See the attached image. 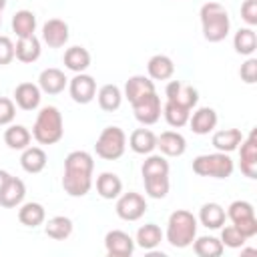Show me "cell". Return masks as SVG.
<instances>
[{
	"label": "cell",
	"mask_w": 257,
	"mask_h": 257,
	"mask_svg": "<svg viewBox=\"0 0 257 257\" xmlns=\"http://www.w3.org/2000/svg\"><path fill=\"white\" fill-rule=\"evenodd\" d=\"M44 219H46V211H44V207H42L40 203L30 201V203H24V205L18 209V221H20L24 227H32V229H34V227L42 225Z\"/></svg>",
	"instance_id": "30"
},
{
	"label": "cell",
	"mask_w": 257,
	"mask_h": 257,
	"mask_svg": "<svg viewBox=\"0 0 257 257\" xmlns=\"http://www.w3.org/2000/svg\"><path fill=\"white\" fill-rule=\"evenodd\" d=\"M161 241H163V231H161L159 225H155V223H147V225L139 227L135 243H137L141 249H145V251H153L155 247L161 245Z\"/></svg>",
	"instance_id": "28"
},
{
	"label": "cell",
	"mask_w": 257,
	"mask_h": 257,
	"mask_svg": "<svg viewBox=\"0 0 257 257\" xmlns=\"http://www.w3.org/2000/svg\"><path fill=\"white\" fill-rule=\"evenodd\" d=\"M165 94H167V100L169 102H175V104H181L189 110H193V106L197 104L199 100V92L197 88H193L191 84H185L181 80H171L165 88Z\"/></svg>",
	"instance_id": "11"
},
{
	"label": "cell",
	"mask_w": 257,
	"mask_h": 257,
	"mask_svg": "<svg viewBox=\"0 0 257 257\" xmlns=\"http://www.w3.org/2000/svg\"><path fill=\"white\" fill-rule=\"evenodd\" d=\"M94 161L86 151H72L64 159L62 189L70 197H84L92 187Z\"/></svg>",
	"instance_id": "1"
},
{
	"label": "cell",
	"mask_w": 257,
	"mask_h": 257,
	"mask_svg": "<svg viewBox=\"0 0 257 257\" xmlns=\"http://www.w3.org/2000/svg\"><path fill=\"white\" fill-rule=\"evenodd\" d=\"M157 149L165 157H181L187 151V141L177 131H165L157 137Z\"/></svg>",
	"instance_id": "15"
},
{
	"label": "cell",
	"mask_w": 257,
	"mask_h": 257,
	"mask_svg": "<svg viewBox=\"0 0 257 257\" xmlns=\"http://www.w3.org/2000/svg\"><path fill=\"white\" fill-rule=\"evenodd\" d=\"M239 76H241L243 82L255 84V82H257V60H255V58H247V60L241 64Z\"/></svg>",
	"instance_id": "42"
},
{
	"label": "cell",
	"mask_w": 257,
	"mask_h": 257,
	"mask_svg": "<svg viewBox=\"0 0 257 257\" xmlns=\"http://www.w3.org/2000/svg\"><path fill=\"white\" fill-rule=\"evenodd\" d=\"M151 92H155V82H153L149 76H143V74L131 76V78L126 80V84H124V96L128 98L131 104L137 102L139 98L151 94Z\"/></svg>",
	"instance_id": "19"
},
{
	"label": "cell",
	"mask_w": 257,
	"mask_h": 257,
	"mask_svg": "<svg viewBox=\"0 0 257 257\" xmlns=\"http://www.w3.org/2000/svg\"><path fill=\"white\" fill-rule=\"evenodd\" d=\"M96 98H98V106H100L102 110L112 112V110H116V108L120 106V102H122V92H120V88H118L116 84H104V86L98 88Z\"/></svg>",
	"instance_id": "34"
},
{
	"label": "cell",
	"mask_w": 257,
	"mask_h": 257,
	"mask_svg": "<svg viewBox=\"0 0 257 257\" xmlns=\"http://www.w3.org/2000/svg\"><path fill=\"white\" fill-rule=\"evenodd\" d=\"M245 237L241 235V231L235 227V225H229V227H223L221 231V243L223 247H231V249H239L245 245Z\"/></svg>",
	"instance_id": "40"
},
{
	"label": "cell",
	"mask_w": 257,
	"mask_h": 257,
	"mask_svg": "<svg viewBox=\"0 0 257 257\" xmlns=\"http://www.w3.org/2000/svg\"><path fill=\"white\" fill-rule=\"evenodd\" d=\"M116 215L122 219V221H139L145 213H147V201L141 193H135V191H128L124 195H118L116 197Z\"/></svg>",
	"instance_id": "7"
},
{
	"label": "cell",
	"mask_w": 257,
	"mask_h": 257,
	"mask_svg": "<svg viewBox=\"0 0 257 257\" xmlns=\"http://www.w3.org/2000/svg\"><path fill=\"white\" fill-rule=\"evenodd\" d=\"M68 24L60 18H50L42 26V40L50 48H60L68 42Z\"/></svg>",
	"instance_id": "13"
},
{
	"label": "cell",
	"mask_w": 257,
	"mask_h": 257,
	"mask_svg": "<svg viewBox=\"0 0 257 257\" xmlns=\"http://www.w3.org/2000/svg\"><path fill=\"white\" fill-rule=\"evenodd\" d=\"M163 114H165V120L173 126V128H181L189 122V116H191V110L181 106V104H175V102H169L163 106Z\"/></svg>",
	"instance_id": "36"
},
{
	"label": "cell",
	"mask_w": 257,
	"mask_h": 257,
	"mask_svg": "<svg viewBox=\"0 0 257 257\" xmlns=\"http://www.w3.org/2000/svg\"><path fill=\"white\" fill-rule=\"evenodd\" d=\"M143 177H155V175H169V161L163 155H149L141 167Z\"/></svg>",
	"instance_id": "38"
},
{
	"label": "cell",
	"mask_w": 257,
	"mask_h": 257,
	"mask_svg": "<svg viewBox=\"0 0 257 257\" xmlns=\"http://www.w3.org/2000/svg\"><path fill=\"white\" fill-rule=\"evenodd\" d=\"M68 78L64 76V72L60 68H44L38 76V86L42 92L46 94H58L64 90Z\"/></svg>",
	"instance_id": "18"
},
{
	"label": "cell",
	"mask_w": 257,
	"mask_h": 257,
	"mask_svg": "<svg viewBox=\"0 0 257 257\" xmlns=\"http://www.w3.org/2000/svg\"><path fill=\"white\" fill-rule=\"evenodd\" d=\"M133 112H135V118L149 126V124H155L159 118H161V98L157 92H151L143 98H139L137 102H133Z\"/></svg>",
	"instance_id": "8"
},
{
	"label": "cell",
	"mask_w": 257,
	"mask_h": 257,
	"mask_svg": "<svg viewBox=\"0 0 257 257\" xmlns=\"http://www.w3.org/2000/svg\"><path fill=\"white\" fill-rule=\"evenodd\" d=\"M6 8V0H0V12Z\"/></svg>",
	"instance_id": "46"
},
{
	"label": "cell",
	"mask_w": 257,
	"mask_h": 257,
	"mask_svg": "<svg viewBox=\"0 0 257 257\" xmlns=\"http://www.w3.org/2000/svg\"><path fill=\"white\" fill-rule=\"evenodd\" d=\"M104 247L110 257H131L135 251V239L120 229H112L104 235Z\"/></svg>",
	"instance_id": "12"
},
{
	"label": "cell",
	"mask_w": 257,
	"mask_h": 257,
	"mask_svg": "<svg viewBox=\"0 0 257 257\" xmlns=\"http://www.w3.org/2000/svg\"><path fill=\"white\" fill-rule=\"evenodd\" d=\"M24 197H26V185H24V181L10 175L8 183L0 191V205L6 207V209H12V207H18L24 201Z\"/></svg>",
	"instance_id": "16"
},
{
	"label": "cell",
	"mask_w": 257,
	"mask_h": 257,
	"mask_svg": "<svg viewBox=\"0 0 257 257\" xmlns=\"http://www.w3.org/2000/svg\"><path fill=\"white\" fill-rule=\"evenodd\" d=\"M199 16H201L203 36L207 42H221L227 38L231 30V20L225 6H221L219 2H205L201 6Z\"/></svg>",
	"instance_id": "2"
},
{
	"label": "cell",
	"mask_w": 257,
	"mask_h": 257,
	"mask_svg": "<svg viewBox=\"0 0 257 257\" xmlns=\"http://www.w3.org/2000/svg\"><path fill=\"white\" fill-rule=\"evenodd\" d=\"M30 139L32 133L22 124H10L4 131V143L12 151H24L26 147H30Z\"/></svg>",
	"instance_id": "27"
},
{
	"label": "cell",
	"mask_w": 257,
	"mask_h": 257,
	"mask_svg": "<svg viewBox=\"0 0 257 257\" xmlns=\"http://www.w3.org/2000/svg\"><path fill=\"white\" fill-rule=\"evenodd\" d=\"M243 141V133L239 128H223V131H217L213 133V147L221 153H233L235 149H239Z\"/></svg>",
	"instance_id": "23"
},
{
	"label": "cell",
	"mask_w": 257,
	"mask_h": 257,
	"mask_svg": "<svg viewBox=\"0 0 257 257\" xmlns=\"http://www.w3.org/2000/svg\"><path fill=\"white\" fill-rule=\"evenodd\" d=\"M126 149V135L120 126H106L96 139L94 151L104 161H116L124 155Z\"/></svg>",
	"instance_id": "6"
},
{
	"label": "cell",
	"mask_w": 257,
	"mask_h": 257,
	"mask_svg": "<svg viewBox=\"0 0 257 257\" xmlns=\"http://www.w3.org/2000/svg\"><path fill=\"white\" fill-rule=\"evenodd\" d=\"M128 147L137 155H151L157 149V135L149 128H135L128 137Z\"/></svg>",
	"instance_id": "20"
},
{
	"label": "cell",
	"mask_w": 257,
	"mask_h": 257,
	"mask_svg": "<svg viewBox=\"0 0 257 257\" xmlns=\"http://www.w3.org/2000/svg\"><path fill=\"white\" fill-rule=\"evenodd\" d=\"M8 179H10V173H6V171L0 169V191L4 189V185L8 183Z\"/></svg>",
	"instance_id": "45"
},
{
	"label": "cell",
	"mask_w": 257,
	"mask_h": 257,
	"mask_svg": "<svg viewBox=\"0 0 257 257\" xmlns=\"http://www.w3.org/2000/svg\"><path fill=\"white\" fill-rule=\"evenodd\" d=\"M46 153L40 149V147H26L22 151V157H20V165L26 173L30 175H36L40 171H44L46 167Z\"/></svg>",
	"instance_id": "24"
},
{
	"label": "cell",
	"mask_w": 257,
	"mask_h": 257,
	"mask_svg": "<svg viewBox=\"0 0 257 257\" xmlns=\"http://www.w3.org/2000/svg\"><path fill=\"white\" fill-rule=\"evenodd\" d=\"M44 233L54 241H64V239H68L72 235V221L68 217H64V215H56V217L46 221Z\"/></svg>",
	"instance_id": "31"
},
{
	"label": "cell",
	"mask_w": 257,
	"mask_h": 257,
	"mask_svg": "<svg viewBox=\"0 0 257 257\" xmlns=\"http://www.w3.org/2000/svg\"><path fill=\"white\" fill-rule=\"evenodd\" d=\"M239 167L241 173L249 179H257V133L255 128L249 133L247 139L241 141L239 145Z\"/></svg>",
	"instance_id": "9"
},
{
	"label": "cell",
	"mask_w": 257,
	"mask_h": 257,
	"mask_svg": "<svg viewBox=\"0 0 257 257\" xmlns=\"http://www.w3.org/2000/svg\"><path fill=\"white\" fill-rule=\"evenodd\" d=\"M147 72L153 80H169L175 74V62L167 54H155L147 62Z\"/></svg>",
	"instance_id": "22"
},
{
	"label": "cell",
	"mask_w": 257,
	"mask_h": 257,
	"mask_svg": "<svg viewBox=\"0 0 257 257\" xmlns=\"http://www.w3.org/2000/svg\"><path fill=\"white\" fill-rule=\"evenodd\" d=\"M64 66L72 72H84L90 66V52L84 46H70L64 52Z\"/></svg>",
	"instance_id": "26"
},
{
	"label": "cell",
	"mask_w": 257,
	"mask_h": 257,
	"mask_svg": "<svg viewBox=\"0 0 257 257\" xmlns=\"http://www.w3.org/2000/svg\"><path fill=\"white\" fill-rule=\"evenodd\" d=\"M145 191L151 199H165L169 193V175H155V177H143Z\"/></svg>",
	"instance_id": "37"
},
{
	"label": "cell",
	"mask_w": 257,
	"mask_h": 257,
	"mask_svg": "<svg viewBox=\"0 0 257 257\" xmlns=\"http://www.w3.org/2000/svg\"><path fill=\"white\" fill-rule=\"evenodd\" d=\"M40 40L32 34V36H26V38H18L16 46H14V56L24 62V64H30V62H36L40 58Z\"/></svg>",
	"instance_id": "21"
},
{
	"label": "cell",
	"mask_w": 257,
	"mask_h": 257,
	"mask_svg": "<svg viewBox=\"0 0 257 257\" xmlns=\"http://www.w3.org/2000/svg\"><path fill=\"white\" fill-rule=\"evenodd\" d=\"M233 48L237 54L251 56L257 50V34L253 32V28H239L233 36Z\"/></svg>",
	"instance_id": "33"
},
{
	"label": "cell",
	"mask_w": 257,
	"mask_h": 257,
	"mask_svg": "<svg viewBox=\"0 0 257 257\" xmlns=\"http://www.w3.org/2000/svg\"><path fill=\"white\" fill-rule=\"evenodd\" d=\"M96 193L102 199H116L122 193V181L114 173H100L96 177Z\"/></svg>",
	"instance_id": "29"
},
{
	"label": "cell",
	"mask_w": 257,
	"mask_h": 257,
	"mask_svg": "<svg viewBox=\"0 0 257 257\" xmlns=\"http://www.w3.org/2000/svg\"><path fill=\"white\" fill-rule=\"evenodd\" d=\"M197 237V217L191 211L177 209L167 221V241L175 249L189 247Z\"/></svg>",
	"instance_id": "3"
},
{
	"label": "cell",
	"mask_w": 257,
	"mask_h": 257,
	"mask_svg": "<svg viewBox=\"0 0 257 257\" xmlns=\"http://www.w3.org/2000/svg\"><path fill=\"white\" fill-rule=\"evenodd\" d=\"M227 217L233 221V223H239V221H247V219H253L255 217V209L249 201H233L227 209Z\"/></svg>",
	"instance_id": "39"
},
{
	"label": "cell",
	"mask_w": 257,
	"mask_h": 257,
	"mask_svg": "<svg viewBox=\"0 0 257 257\" xmlns=\"http://www.w3.org/2000/svg\"><path fill=\"white\" fill-rule=\"evenodd\" d=\"M191 245H193L195 255H199V257H219L223 253V249H225L223 243H221V239L209 237V235L195 237V241Z\"/></svg>",
	"instance_id": "35"
},
{
	"label": "cell",
	"mask_w": 257,
	"mask_h": 257,
	"mask_svg": "<svg viewBox=\"0 0 257 257\" xmlns=\"http://www.w3.org/2000/svg\"><path fill=\"white\" fill-rule=\"evenodd\" d=\"M0 26H2V12H0Z\"/></svg>",
	"instance_id": "47"
},
{
	"label": "cell",
	"mask_w": 257,
	"mask_h": 257,
	"mask_svg": "<svg viewBox=\"0 0 257 257\" xmlns=\"http://www.w3.org/2000/svg\"><path fill=\"white\" fill-rule=\"evenodd\" d=\"M64 135V122L62 114L56 106H44L40 108L34 126H32V137L40 145H56Z\"/></svg>",
	"instance_id": "4"
},
{
	"label": "cell",
	"mask_w": 257,
	"mask_h": 257,
	"mask_svg": "<svg viewBox=\"0 0 257 257\" xmlns=\"http://www.w3.org/2000/svg\"><path fill=\"white\" fill-rule=\"evenodd\" d=\"M14 58V42L8 36H0V66L10 64Z\"/></svg>",
	"instance_id": "43"
},
{
	"label": "cell",
	"mask_w": 257,
	"mask_h": 257,
	"mask_svg": "<svg viewBox=\"0 0 257 257\" xmlns=\"http://www.w3.org/2000/svg\"><path fill=\"white\" fill-rule=\"evenodd\" d=\"M16 116V104L12 98L0 96V126H6L14 120Z\"/></svg>",
	"instance_id": "41"
},
{
	"label": "cell",
	"mask_w": 257,
	"mask_h": 257,
	"mask_svg": "<svg viewBox=\"0 0 257 257\" xmlns=\"http://www.w3.org/2000/svg\"><path fill=\"white\" fill-rule=\"evenodd\" d=\"M225 219H227V213L219 203H205L199 211V221L207 229H221Z\"/></svg>",
	"instance_id": "25"
},
{
	"label": "cell",
	"mask_w": 257,
	"mask_h": 257,
	"mask_svg": "<svg viewBox=\"0 0 257 257\" xmlns=\"http://www.w3.org/2000/svg\"><path fill=\"white\" fill-rule=\"evenodd\" d=\"M12 30L18 38H26L32 36L36 30V16L30 10H18L12 16Z\"/></svg>",
	"instance_id": "32"
},
{
	"label": "cell",
	"mask_w": 257,
	"mask_h": 257,
	"mask_svg": "<svg viewBox=\"0 0 257 257\" xmlns=\"http://www.w3.org/2000/svg\"><path fill=\"white\" fill-rule=\"evenodd\" d=\"M241 18L249 26H255L257 24V0H245L241 4Z\"/></svg>",
	"instance_id": "44"
},
{
	"label": "cell",
	"mask_w": 257,
	"mask_h": 257,
	"mask_svg": "<svg viewBox=\"0 0 257 257\" xmlns=\"http://www.w3.org/2000/svg\"><path fill=\"white\" fill-rule=\"evenodd\" d=\"M217 112L211 108V106H201L197 108L191 116H189V124H191V131L195 135H209L215 126H217Z\"/></svg>",
	"instance_id": "17"
},
{
	"label": "cell",
	"mask_w": 257,
	"mask_h": 257,
	"mask_svg": "<svg viewBox=\"0 0 257 257\" xmlns=\"http://www.w3.org/2000/svg\"><path fill=\"white\" fill-rule=\"evenodd\" d=\"M42 90L34 82H20L14 88V104L20 106L22 110H34L40 106Z\"/></svg>",
	"instance_id": "14"
},
{
	"label": "cell",
	"mask_w": 257,
	"mask_h": 257,
	"mask_svg": "<svg viewBox=\"0 0 257 257\" xmlns=\"http://www.w3.org/2000/svg\"><path fill=\"white\" fill-rule=\"evenodd\" d=\"M68 92L72 96L74 102L78 104H88L94 96H96V80L90 74L78 72L74 78H70L68 82Z\"/></svg>",
	"instance_id": "10"
},
{
	"label": "cell",
	"mask_w": 257,
	"mask_h": 257,
	"mask_svg": "<svg viewBox=\"0 0 257 257\" xmlns=\"http://www.w3.org/2000/svg\"><path fill=\"white\" fill-rule=\"evenodd\" d=\"M235 163L229 157V153H211V155H199L193 159V173L199 177H211V179H229L233 175Z\"/></svg>",
	"instance_id": "5"
}]
</instances>
